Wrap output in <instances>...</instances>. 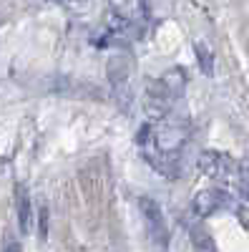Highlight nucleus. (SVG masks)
Segmentation results:
<instances>
[{"label":"nucleus","mask_w":249,"mask_h":252,"mask_svg":"<svg viewBox=\"0 0 249 252\" xmlns=\"http://www.w3.org/2000/svg\"><path fill=\"white\" fill-rule=\"evenodd\" d=\"M176 101L179 98L164 86L161 78H151L149 86H146V96H143V111H146V116L151 121H161L171 114Z\"/></svg>","instance_id":"f257e3e1"},{"label":"nucleus","mask_w":249,"mask_h":252,"mask_svg":"<svg viewBox=\"0 0 249 252\" xmlns=\"http://www.w3.org/2000/svg\"><path fill=\"white\" fill-rule=\"evenodd\" d=\"M138 207H141L143 222H146L149 237L154 240V245H156L159 250L166 252V245H169V227H166V220H164L161 207H159L151 197H141V199H138Z\"/></svg>","instance_id":"f03ea898"},{"label":"nucleus","mask_w":249,"mask_h":252,"mask_svg":"<svg viewBox=\"0 0 249 252\" xmlns=\"http://www.w3.org/2000/svg\"><path fill=\"white\" fill-rule=\"evenodd\" d=\"M229 207H234V199L224 189H204V192H199L194 197V212L199 217L217 215L219 209H229Z\"/></svg>","instance_id":"7ed1b4c3"},{"label":"nucleus","mask_w":249,"mask_h":252,"mask_svg":"<svg viewBox=\"0 0 249 252\" xmlns=\"http://www.w3.org/2000/svg\"><path fill=\"white\" fill-rule=\"evenodd\" d=\"M131 73H134V58L129 53H113L106 63V78H109V86L116 91V89H131L129 81H131Z\"/></svg>","instance_id":"20e7f679"},{"label":"nucleus","mask_w":249,"mask_h":252,"mask_svg":"<svg viewBox=\"0 0 249 252\" xmlns=\"http://www.w3.org/2000/svg\"><path fill=\"white\" fill-rule=\"evenodd\" d=\"M199 169L212 179H226L234 174L237 164L232 157H226L221 152H201L199 154Z\"/></svg>","instance_id":"39448f33"},{"label":"nucleus","mask_w":249,"mask_h":252,"mask_svg":"<svg viewBox=\"0 0 249 252\" xmlns=\"http://www.w3.org/2000/svg\"><path fill=\"white\" fill-rule=\"evenodd\" d=\"M15 207H18V224L20 232L28 235L30 232V222H33V209H30V194L23 184H18L15 189Z\"/></svg>","instance_id":"423d86ee"},{"label":"nucleus","mask_w":249,"mask_h":252,"mask_svg":"<svg viewBox=\"0 0 249 252\" xmlns=\"http://www.w3.org/2000/svg\"><path fill=\"white\" fill-rule=\"evenodd\" d=\"M161 81H164V86L169 89L176 98H181L184 96V83H186V73L181 71V68H169L164 76H159Z\"/></svg>","instance_id":"0eeeda50"},{"label":"nucleus","mask_w":249,"mask_h":252,"mask_svg":"<svg viewBox=\"0 0 249 252\" xmlns=\"http://www.w3.org/2000/svg\"><path fill=\"white\" fill-rule=\"evenodd\" d=\"M194 56H196V63L204 76H214V56L209 51V46L204 43V40H196L194 43Z\"/></svg>","instance_id":"6e6552de"},{"label":"nucleus","mask_w":249,"mask_h":252,"mask_svg":"<svg viewBox=\"0 0 249 252\" xmlns=\"http://www.w3.org/2000/svg\"><path fill=\"white\" fill-rule=\"evenodd\" d=\"M192 242H194V250L196 252H217V245L212 240V235L206 232L201 224H192Z\"/></svg>","instance_id":"1a4fd4ad"},{"label":"nucleus","mask_w":249,"mask_h":252,"mask_svg":"<svg viewBox=\"0 0 249 252\" xmlns=\"http://www.w3.org/2000/svg\"><path fill=\"white\" fill-rule=\"evenodd\" d=\"M237 172H239V192H242V197L249 202V164L237 166Z\"/></svg>","instance_id":"9d476101"},{"label":"nucleus","mask_w":249,"mask_h":252,"mask_svg":"<svg viewBox=\"0 0 249 252\" xmlns=\"http://www.w3.org/2000/svg\"><path fill=\"white\" fill-rule=\"evenodd\" d=\"M38 229H40V240L48 237V207L38 209Z\"/></svg>","instance_id":"9b49d317"},{"label":"nucleus","mask_w":249,"mask_h":252,"mask_svg":"<svg viewBox=\"0 0 249 252\" xmlns=\"http://www.w3.org/2000/svg\"><path fill=\"white\" fill-rule=\"evenodd\" d=\"M149 136H151V124H143V126H141V131H138V136H136V144L143 146V144L149 141Z\"/></svg>","instance_id":"f8f14e48"},{"label":"nucleus","mask_w":249,"mask_h":252,"mask_svg":"<svg viewBox=\"0 0 249 252\" xmlns=\"http://www.w3.org/2000/svg\"><path fill=\"white\" fill-rule=\"evenodd\" d=\"M237 215H239V220H242V224H247L249 227V207H237Z\"/></svg>","instance_id":"ddd939ff"},{"label":"nucleus","mask_w":249,"mask_h":252,"mask_svg":"<svg viewBox=\"0 0 249 252\" xmlns=\"http://www.w3.org/2000/svg\"><path fill=\"white\" fill-rule=\"evenodd\" d=\"M91 0H60V5H76V8H86Z\"/></svg>","instance_id":"4468645a"}]
</instances>
